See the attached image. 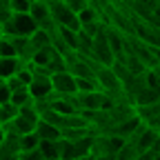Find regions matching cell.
<instances>
[{"label": "cell", "instance_id": "6da1fadb", "mask_svg": "<svg viewBox=\"0 0 160 160\" xmlns=\"http://www.w3.org/2000/svg\"><path fill=\"white\" fill-rule=\"evenodd\" d=\"M38 31V22L29 13H13L9 22L2 25V36L5 38H16V36H33Z\"/></svg>", "mask_w": 160, "mask_h": 160}, {"label": "cell", "instance_id": "7a4b0ae2", "mask_svg": "<svg viewBox=\"0 0 160 160\" xmlns=\"http://www.w3.org/2000/svg\"><path fill=\"white\" fill-rule=\"evenodd\" d=\"M51 7V18L58 27L62 29H71V31H80V18L76 11H71L65 2H56V5H49Z\"/></svg>", "mask_w": 160, "mask_h": 160}, {"label": "cell", "instance_id": "3957f363", "mask_svg": "<svg viewBox=\"0 0 160 160\" xmlns=\"http://www.w3.org/2000/svg\"><path fill=\"white\" fill-rule=\"evenodd\" d=\"M51 87H53V96H76L78 93V85L76 78L69 71H58L51 76Z\"/></svg>", "mask_w": 160, "mask_h": 160}, {"label": "cell", "instance_id": "277c9868", "mask_svg": "<svg viewBox=\"0 0 160 160\" xmlns=\"http://www.w3.org/2000/svg\"><path fill=\"white\" fill-rule=\"evenodd\" d=\"M76 102L80 113H91V111H102L105 93L102 91H91V93H76Z\"/></svg>", "mask_w": 160, "mask_h": 160}, {"label": "cell", "instance_id": "5b68a950", "mask_svg": "<svg viewBox=\"0 0 160 160\" xmlns=\"http://www.w3.org/2000/svg\"><path fill=\"white\" fill-rule=\"evenodd\" d=\"M29 93L33 96V100H47L53 96V87H51V76H33L31 85H29Z\"/></svg>", "mask_w": 160, "mask_h": 160}, {"label": "cell", "instance_id": "8992f818", "mask_svg": "<svg viewBox=\"0 0 160 160\" xmlns=\"http://www.w3.org/2000/svg\"><path fill=\"white\" fill-rule=\"evenodd\" d=\"M20 136H5L0 140V160H18L20 158Z\"/></svg>", "mask_w": 160, "mask_h": 160}, {"label": "cell", "instance_id": "52a82bcc", "mask_svg": "<svg viewBox=\"0 0 160 160\" xmlns=\"http://www.w3.org/2000/svg\"><path fill=\"white\" fill-rule=\"evenodd\" d=\"M160 100V89H151V87H145L140 89L133 98V107L136 109H145V107H151Z\"/></svg>", "mask_w": 160, "mask_h": 160}, {"label": "cell", "instance_id": "ba28073f", "mask_svg": "<svg viewBox=\"0 0 160 160\" xmlns=\"http://www.w3.org/2000/svg\"><path fill=\"white\" fill-rule=\"evenodd\" d=\"M36 136L40 138V142H42V140H60L62 138L60 129L56 125H51L49 120H45V118H40V122L36 125Z\"/></svg>", "mask_w": 160, "mask_h": 160}, {"label": "cell", "instance_id": "9c48e42d", "mask_svg": "<svg viewBox=\"0 0 160 160\" xmlns=\"http://www.w3.org/2000/svg\"><path fill=\"white\" fill-rule=\"evenodd\" d=\"M25 62L20 58H0V80H9V78H13L18 71H20V67H22Z\"/></svg>", "mask_w": 160, "mask_h": 160}, {"label": "cell", "instance_id": "30bf717a", "mask_svg": "<svg viewBox=\"0 0 160 160\" xmlns=\"http://www.w3.org/2000/svg\"><path fill=\"white\" fill-rule=\"evenodd\" d=\"M29 16L36 20L38 27H40L45 20L51 18V7H49V2H45V0H33V5H31V9H29Z\"/></svg>", "mask_w": 160, "mask_h": 160}, {"label": "cell", "instance_id": "8fae6325", "mask_svg": "<svg viewBox=\"0 0 160 160\" xmlns=\"http://www.w3.org/2000/svg\"><path fill=\"white\" fill-rule=\"evenodd\" d=\"M45 160H60V140H42L40 142Z\"/></svg>", "mask_w": 160, "mask_h": 160}, {"label": "cell", "instance_id": "7c38bea8", "mask_svg": "<svg viewBox=\"0 0 160 160\" xmlns=\"http://www.w3.org/2000/svg\"><path fill=\"white\" fill-rule=\"evenodd\" d=\"M18 113H20V107H16L13 102L0 105V125H9V122H13V120L18 118Z\"/></svg>", "mask_w": 160, "mask_h": 160}, {"label": "cell", "instance_id": "4fadbf2b", "mask_svg": "<svg viewBox=\"0 0 160 160\" xmlns=\"http://www.w3.org/2000/svg\"><path fill=\"white\" fill-rule=\"evenodd\" d=\"M138 158H140V151H138V147L133 142H129V140L116 153V160H138Z\"/></svg>", "mask_w": 160, "mask_h": 160}, {"label": "cell", "instance_id": "5bb4252c", "mask_svg": "<svg viewBox=\"0 0 160 160\" xmlns=\"http://www.w3.org/2000/svg\"><path fill=\"white\" fill-rule=\"evenodd\" d=\"M78 18H80V27H82V25H89V22H98V20H102V16H100V11L96 9V5L87 7L85 11H80Z\"/></svg>", "mask_w": 160, "mask_h": 160}, {"label": "cell", "instance_id": "9a60e30c", "mask_svg": "<svg viewBox=\"0 0 160 160\" xmlns=\"http://www.w3.org/2000/svg\"><path fill=\"white\" fill-rule=\"evenodd\" d=\"M31 45H33L36 51H38V49H45V47H51V36H49L47 31H42V29H38V31L31 36Z\"/></svg>", "mask_w": 160, "mask_h": 160}, {"label": "cell", "instance_id": "2e32d148", "mask_svg": "<svg viewBox=\"0 0 160 160\" xmlns=\"http://www.w3.org/2000/svg\"><path fill=\"white\" fill-rule=\"evenodd\" d=\"M18 142H20V151H27V149H36V147H40V138L36 136V131H31V133L20 136V138H18Z\"/></svg>", "mask_w": 160, "mask_h": 160}, {"label": "cell", "instance_id": "e0dca14e", "mask_svg": "<svg viewBox=\"0 0 160 160\" xmlns=\"http://www.w3.org/2000/svg\"><path fill=\"white\" fill-rule=\"evenodd\" d=\"M78 85V93H91V91H100L96 78H76Z\"/></svg>", "mask_w": 160, "mask_h": 160}, {"label": "cell", "instance_id": "ac0fdd59", "mask_svg": "<svg viewBox=\"0 0 160 160\" xmlns=\"http://www.w3.org/2000/svg\"><path fill=\"white\" fill-rule=\"evenodd\" d=\"M60 38H62V42L71 49V51H78V31H71V29H62L60 27Z\"/></svg>", "mask_w": 160, "mask_h": 160}, {"label": "cell", "instance_id": "d6986e66", "mask_svg": "<svg viewBox=\"0 0 160 160\" xmlns=\"http://www.w3.org/2000/svg\"><path fill=\"white\" fill-rule=\"evenodd\" d=\"M11 102L16 105V107H29V105H33V96L29 93V89L27 91H16L13 96H11Z\"/></svg>", "mask_w": 160, "mask_h": 160}, {"label": "cell", "instance_id": "ffe728a7", "mask_svg": "<svg viewBox=\"0 0 160 160\" xmlns=\"http://www.w3.org/2000/svg\"><path fill=\"white\" fill-rule=\"evenodd\" d=\"M0 58H18L13 42L9 38H5V36H0Z\"/></svg>", "mask_w": 160, "mask_h": 160}, {"label": "cell", "instance_id": "44dd1931", "mask_svg": "<svg viewBox=\"0 0 160 160\" xmlns=\"http://www.w3.org/2000/svg\"><path fill=\"white\" fill-rule=\"evenodd\" d=\"M13 16V9H11V0H0V22H9Z\"/></svg>", "mask_w": 160, "mask_h": 160}, {"label": "cell", "instance_id": "7402d4cb", "mask_svg": "<svg viewBox=\"0 0 160 160\" xmlns=\"http://www.w3.org/2000/svg\"><path fill=\"white\" fill-rule=\"evenodd\" d=\"M65 5H67L71 11L80 13V11H85L87 7H91L93 2H91V0H65Z\"/></svg>", "mask_w": 160, "mask_h": 160}, {"label": "cell", "instance_id": "603a6c76", "mask_svg": "<svg viewBox=\"0 0 160 160\" xmlns=\"http://www.w3.org/2000/svg\"><path fill=\"white\" fill-rule=\"evenodd\" d=\"M31 5H33V0H11L13 13H29Z\"/></svg>", "mask_w": 160, "mask_h": 160}, {"label": "cell", "instance_id": "cb8c5ba5", "mask_svg": "<svg viewBox=\"0 0 160 160\" xmlns=\"http://www.w3.org/2000/svg\"><path fill=\"white\" fill-rule=\"evenodd\" d=\"M18 160H45V156H42V151H40V147H36V149L20 151V158Z\"/></svg>", "mask_w": 160, "mask_h": 160}, {"label": "cell", "instance_id": "d4e9b609", "mask_svg": "<svg viewBox=\"0 0 160 160\" xmlns=\"http://www.w3.org/2000/svg\"><path fill=\"white\" fill-rule=\"evenodd\" d=\"M5 82H7V87H9L13 93H16V91H27V89H29V87H27L22 80L18 78V76H13V78H9V80H5Z\"/></svg>", "mask_w": 160, "mask_h": 160}, {"label": "cell", "instance_id": "484cf974", "mask_svg": "<svg viewBox=\"0 0 160 160\" xmlns=\"http://www.w3.org/2000/svg\"><path fill=\"white\" fill-rule=\"evenodd\" d=\"M11 96H13V91L7 87V82L2 80V82H0V105H5V102H11Z\"/></svg>", "mask_w": 160, "mask_h": 160}, {"label": "cell", "instance_id": "4316f807", "mask_svg": "<svg viewBox=\"0 0 160 160\" xmlns=\"http://www.w3.org/2000/svg\"><path fill=\"white\" fill-rule=\"evenodd\" d=\"M93 160H116V153H107V156H93Z\"/></svg>", "mask_w": 160, "mask_h": 160}, {"label": "cell", "instance_id": "83f0119b", "mask_svg": "<svg viewBox=\"0 0 160 160\" xmlns=\"http://www.w3.org/2000/svg\"><path fill=\"white\" fill-rule=\"evenodd\" d=\"M151 151L160 153V133H158V140H156V145H153V149H151Z\"/></svg>", "mask_w": 160, "mask_h": 160}, {"label": "cell", "instance_id": "f1b7e54d", "mask_svg": "<svg viewBox=\"0 0 160 160\" xmlns=\"http://www.w3.org/2000/svg\"><path fill=\"white\" fill-rule=\"evenodd\" d=\"M73 160H93V156H82V158H73Z\"/></svg>", "mask_w": 160, "mask_h": 160}, {"label": "cell", "instance_id": "f546056e", "mask_svg": "<svg viewBox=\"0 0 160 160\" xmlns=\"http://www.w3.org/2000/svg\"><path fill=\"white\" fill-rule=\"evenodd\" d=\"M45 2H49V5H56V2H65V0H45Z\"/></svg>", "mask_w": 160, "mask_h": 160}, {"label": "cell", "instance_id": "4dcf8cb0", "mask_svg": "<svg viewBox=\"0 0 160 160\" xmlns=\"http://www.w3.org/2000/svg\"><path fill=\"white\" fill-rule=\"evenodd\" d=\"M0 36H2V22H0Z\"/></svg>", "mask_w": 160, "mask_h": 160}]
</instances>
